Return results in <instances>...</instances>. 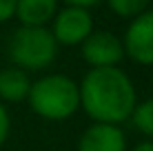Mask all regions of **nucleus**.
Segmentation results:
<instances>
[{
  "instance_id": "nucleus-1",
  "label": "nucleus",
  "mask_w": 153,
  "mask_h": 151,
  "mask_svg": "<svg viewBox=\"0 0 153 151\" xmlns=\"http://www.w3.org/2000/svg\"><path fill=\"white\" fill-rule=\"evenodd\" d=\"M78 91L84 113L100 124L118 127L120 122L129 120L138 105L133 82L118 67L89 69L78 85Z\"/></svg>"
},
{
  "instance_id": "nucleus-2",
  "label": "nucleus",
  "mask_w": 153,
  "mask_h": 151,
  "mask_svg": "<svg viewBox=\"0 0 153 151\" xmlns=\"http://www.w3.org/2000/svg\"><path fill=\"white\" fill-rule=\"evenodd\" d=\"M29 107L33 113L47 120H67L80 107V91L69 76L49 74L31 82Z\"/></svg>"
},
{
  "instance_id": "nucleus-3",
  "label": "nucleus",
  "mask_w": 153,
  "mask_h": 151,
  "mask_svg": "<svg viewBox=\"0 0 153 151\" xmlns=\"http://www.w3.org/2000/svg\"><path fill=\"white\" fill-rule=\"evenodd\" d=\"M58 56V42L47 27H18L9 40V58L18 69H47Z\"/></svg>"
},
{
  "instance_id": "nucleus-4",
  "label": "nucleus",
  "mask_w": 153,
  "mask_h": 151,
  "mask_svg": "<svg viewBox=\"0 0 153 151\" xmlns=\"http://www.w3.org/2000/svg\"><path fill=\"white\" fill-rule=\"evenodd\" d=\"M93 31V20L89 9L82 7H65L62 11H58L53 16V33L56 42L73 47V45H82L89 38V33Z\"/></svg>"
},
{
  "instance_id": "nucleus-5",
  "label": "nucleus",
  "mask_w": 153,
  "mask_h": 151,
  "mask_svg": "<svg viewBox=\"0 0 153 151\" xmlns=\"http://www.w3.org/2000/svg\"><path fill=\"white\" fill-rule=\"evenodd\" d=\"M122 47L133 62L149 67L153 65V11H144L131 20Z\"/></svg>"
},
{
  "instance_id": "nucleus-6",
  "label": "nucleus",
  "mask_w": 153,
  "mask_h": 151,
  "mask_svg": "<svg viewBox=\"0 0 153 151\" xmlns=\"http://www.w3.org/2000/svg\"><path fill=\"white\" fill-rule=\"evenodd\" d=\"M82 58L91 69L115 67L124 58L122 40L111 31H91L82 42Z\"/></svg>"
},
{
  "instance_id": "nucleus-7",
  "label": "nucleus",
  "mask_w": 153,
  "mask_h": 151,
  "mask_svg": "<svg viewBox=\"0 0 153 151\" xmlns=\"http://www.w3.org/2000/svg\"><path fill=\"white\" fill-rule=\"evenodd\" d=\"M78 151H126V140L120 127L96 122L82 133Z\"/></svg>"
},
{
  "instance_id": "nucleus-8",
  "label": "nucleus",
  "mask_w": 153,
  "mask_h": 151,
  "mask_svg": "<svg viewBox=\"0 0 153 151\" xmlns=\"http://www.w3.org/2000/svg\"><path fill=\"white\" fill-rule=\"evenodd\" d=\"M58 13V0H18L16 18L22 27H45Z\"/></svg>"
},
{
  "instance_id": "nucleus-9",
  "label": "nucleus",
  "mask_w": 153,
  "mask_h": 151,
  "mask_svg": "<svg viewBox=\"0 0 153 151\" xmlns=\"http://www.w3.org/2000/svg\"><path fill=\"white\" fill-rule=\"evenodd\" d=\"M31 80L27 71L18 69V67H9V69L0 71V98L4 102H20L29 96Z\"/></svg>"
},
{
  "instance_id": "nucleus-10",
  "label": "nucleus",
  "mask_w": 153,
  "mask_h": 151,
  "mask_svg": "<svg viewBox=\"0 0 153 151\" xmlns=\"http://www.w3.org/2000/svg\"><path fill=\"white\" fill-rule=\"evenodd\" d=\"M131 120H133V127L140 133L153 138V98L135 105L133 113H131Z\"/></svg>"
},
{
  "instance_id": "nucleus-11",
  "label": "nucleus",
  "mask_w": 153,
  "mask_h": 151,
  "mask_svg": "<svg viewBox=\"0 0 153 151\" xmlns=\"http://www.w3.org/2000/svg\"><path fill=\"white\" fill-rule=\"evenodd\" d=\"M107 2H109V7H111V11L115 16L133 20L135 16L146 11V7H149L151 0H107Z\"/></svg>"
},
{
  "instance_id": "nucleus-12",
  "label": "nucleus",
  "mask_w": 153,
  "mask_h": 151,
  "mask_svg": "<svg viewBox=\"0 0 153 151\" xmlns=\"http://www.w3.org/2000/svg\"><path fill=\"white\" fill-rule=\"evenodd\" d=\"M16 4L18 0H0V22H7L16 16Z\"/></svg>"
},
{
  "instance_id": "nucleus-13",
  "label": "nucleus",
  "mask_w": 153,
  "mask_h": 151,
  "mask_svg": "<svg viewBox=\"0 0 153 151\" xmlns=\"http://www.w3.org/2000/svg\"><path fill=\"white\" fill-rule=\"evenodd\" d=\"M9 127H11V122H9V113H7V109L0 105V147H2V142L9 136Z\"/></svg>"
},
{
  "instance_id": "nucleus-14",
  "label": "nucleus",
  "mask_w": 153,
  "mask_h": 151,
  "mask_svg": "<svg viewBox=\"0 0 153 151\" xmlns=\"http://www.w3.org/2000/svg\"><path fill=\"white\" fill-rule=\"evenodd\" d=\"M67 7H82V9H89V7H96L102 0H65Z\"/></svg>"
},
{
  "instance_id": "nucleus-15",
  "label": "nucleus",
  "mask_w": 153,
  "mask_h": 151,
  "mask_svg": "<svg viewBox=\"0 0 153 151\" xmlns=\"http://www.w3.org/2000/svg\"><path fill=\"white\" fill-rule=\"evenodd\" d=\"M131 151H153V142H151V140H144V142L135 144Z\"/></svg>"
}]
</instances>
